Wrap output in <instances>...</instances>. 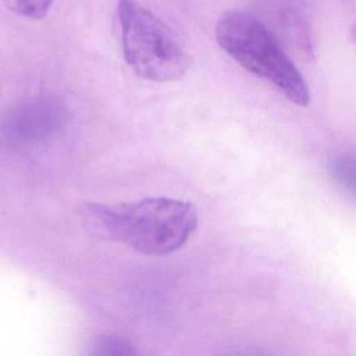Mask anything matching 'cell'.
Returning a JSON list of instances; mask_svg holds the SVG:
<instances>
[{
    "label": "cell",
    "instance_id": "6da1fadb",
    "mask_svg": "<svg viewBox=\"0 0 356 356\" xmlns=\"http://www.w3.org/2000/svg\"><path fill=\"white\" fill-rule=\"evenodd\" d=\"M79 214L95 238L124 243L149 255H165L180 249L199 222L195 205L168 197L122 205L85 204Z\"/></svg>",
    "mask_w": 356,
    "mask_h": 356
},
{
    "label": "cell",
    "instance_id": "7a4b0ae2",
    "mask_svg": "<svg viewBox=\"0 0 356 356\" xmlns=\"http://www.w3.org/2000/svg\"><path fill=\"white\" fill-rule=\"evenodd\" d=\"M216 37L241 67L268 81L293 105H309L307 83L276 37L257 18L245 12H227L218 19Z\"/></svg>",
    "mask_w": 356,
    "mask_h": 356
},
{
    "label": "cell",
    "instance_id": "3957f363",
    "mask_svg": "<svg viewBox=\"0 0 356 356\" xmlns=\"http://www.w3.org/2000/svg\"><path fill=\"white\" fill-rule=\"evenodd\" d=\"M122 51L136 76L154 83L180 80L189 56L172 31L137 0H118Z\"/></svg>",
    "mask_w": 356,
    "mask_h": 356
},
{
    "label": "cell",
    "instance_id": "277c9868",
    "mask_svg": "<svg viewBox=\"0 0 356 356\" xmlns=\"http://www.w3.org/2000/svg\"><path fill=\"white\" fill-rule=\"evenodd\" d=\"M66 120L64 106L53 97L17 104L0 120V138L14 147H30L51 138Z\"/></svg>",
    "mask_w": 356,
    "mask_h": 356
},
{
    "label": "cell",
    "instance_id": "5b68a950",
    "mask_svg": "<svg viewBox=\"0 0 356 356\" xmlns=\"http://www.w3.org/2000/svg\"><path fill=\"white\" fill-rule=\"evenodd\" d=\"M89 354L99 356L134 355V346L126 339L112 335H104L93 339L89 346Z\"/></svg>",
    "mask_w": 356,
    "mask_h": 356
},
{
    "label": "cell",
    "instance_id": "8992f818",
    "mask_svg": "<svg viewBox=\"0 0 356 356\" xmlns=\"http://www.w3.org/2000/svg\"><path fill=\"white\" fill-rule=\"evenodd\" d=\"M329 170L337 183L347 191H355V162L347 155H337L329 161Z\"/></svg>",
    "mask_w": 356,
    "mask_h": 356
},
{
    "label": "cell",
    "instance_id": "52a82bcc",
    "mask_svg": "<svg viewBox=\"0 0 356 356\" xmlns=\"http://www.w3.org/2000/svg\"><path fill=\"white\" fill-rule=\"evenodd\" d=\"M17 13L29 19H41L47 15L54 0H8Z\"/></svg>",
    "mask_w": 356,
    "mask_h": 356
}]
</instances>
